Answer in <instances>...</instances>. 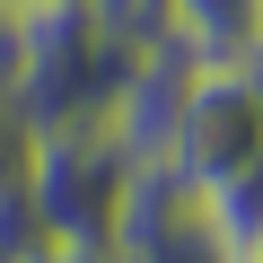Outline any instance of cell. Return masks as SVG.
<instances>
[{"instance_id": "obj_6", "label": "cell", "mask_w": 263, "mask_h": 263, "mask_svg": "<svg viewBox=\"0 0 263 263\" xmlns=\"http://www.w3.org/2000/svg\"><path fill=\"white\" fill-rule=\"evenodd\" d=\"M167 44L193 53V70H246L263 62V0H158Z\"/></svg>"}, {"instance_id": "obj_5", "label": "cell", "mask_w": 263, "mask_h": 263, "mask_svg": "<svg viewBox=\"0 0 263 263\" xmlns=\"http://www.w3.org/2000/svg\"><path fill=\"white\" fill-rule=\"evenodd\" d=\"M184 97H193V53H176V44L158 35L141 62H132V79H123V97H114V114H105V132L132 149V167H158V158H167Z\"/></svg>"}, {"instance_id": "obj_9", "label": "cell", "mask_w": 263, "mask_h": 263, "mask_svg": "<svg viewBox=\"0 0 263 263\" xmlns=\"http://www.w3.org/2000/svg\"><path fill=\"white\" fill-rule=\"evenodd\" d=\"M228 263H263V246H237V254H228Z\"/></svg>"}, {"instance_id": "obj_1", "label": "cell", "mask_w": 263, "mask_h": 263, "mask_svg": "<svg viewBox=\"0 0 263 263\" xmlns=\"http://www.w3.org/2000/svg\"><path fill=\"white\" fill-rule=\"evenodd\" d=\"M149 53V44H141ZM132 44H114L97 27L88 0H53V9H9V35H0V97H9L35 132L62 123H105L132 62Z\"/></svg>"}, {"instance_id": "obj_8", "label": "cell", "mask_w": 263, "mask_h": 263, "mask_svg": "<svg viewBox=\"0 0 263 263\" xmlns=\"http://www.w3.org/2000/svg\"><path fill=\"white\" fill-rule=\"evenodd\" d=\"M18 263H105V246H62V237H44V246H27Z\"/></svg>"}, {"instance_id": "obj_2", "label": "cell", "mask_w": 263, "mask_h": 263, "mask_svg": "<svg viewBox=\"0 0 263 263\" xmlns=\"http://www.w3.org/2000/svg\"><path fill=\"white\" fill-rule=\"evenodd\" d=\"M132 193V149L114 141L105 123H62L35 132V167H27V202L44 219V237L62 246H105Z\"/></svg>"}, {"instance_id": "obj_10", "label": "cell", "mask_w": 263, "mask_h": 263, "mask_svg": "<svg viewBox=\"0 0 263 263\" xmlns=\"http://www.w3.org/2000/svg\"><path fill=\"white\" fill-rule=\"evenodd\" d=\"M0 9H53V0H0Z\"/></svg>"}, {"instance_id": "obj_4", "label": "cell", "mask_w": 263, "mask_h": 263, "mask_svg": "<svg viewBox=\"0 0 263 263\" xmlns=\"http://www.w3.org/2000/svg\"><path fill=\"white\" fill-rule=\"evenodd\" d=\"M105 263H228V237L211 228L193 184H176L167 167H132V193H123V219L105 237Z\"/></svg>"}, {"instance_id": "obj_7", "label": "cell", "mask_w": 263, "mask_h": 263, "mask_svg": "<svg viewBox=\"0 0 263 263\" xmlns=\"http://www.w3.org/2000/svg\"><path fill=\"white\" fill-rule=\"evenodd\" d=\"M202 211H211V228L228 237V254H237V246H263V158H254V167H237L228 184H211V193H202Z\"/></svg>"}, {"instance_id": "obj_3", "label": "cell", "mask_w": 263, "mask_h": 263, "mask_svg": "<svg viewBox=\"0 0 263 263\" xmlns=\"http://www.w3.org/2000/svg\"><path fill=\"white\" fill-rule=\"evenodd\" d=\"M254 158H263V62H246V70H193V97L176 114V141H167L158 167L176 184L211 193V184H228Z\"/></svg>"}]
</instances>
